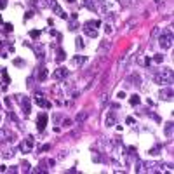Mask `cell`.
<instances>
[{
	"label": "cell",
	"mask_w": 174,
	"mask_h": 174,
	"mask_svg": "<svg viewBox=\"0 0 174 174\" xmlns=\"http://www.w3.org/2000/svg\"><path fill=\"white\" fill-rule=\"evenodd\" d=\"M153 82L159 84V85H169L172 84V71L171 68H164V70H159L153 73Z\"/></svg>",
	"instance_id": "1"
},
{
	"label": "cell",
	"mask_w": 174,
	"mask_h": 174,
	"mask_svg": "<svg viewBox=\"0 0 174 174\" xmlns=\"http://www.w3.org/2000/svg\"><path fill=\"white\" fill-rule=\"evenodd\" d=\"M101 23L99 21H87V23H84V33L90 37V38H96L97 37V30L96 28L99 26Z\"/></svg>",
	"instance_id": "2"
},
{
	"label": "cell",
	"mask_w": 174,
	"mask_h": 174,
	"mask_svg": "<svg viewBox=\"0 0 174 174\" xmlns=\"http://www.w3.org/2000/svg\"><path fill=\"white\" fill-rule=\"evenodd\" d=\"M159 44H160V47L162 49H169L171 45H172V30H164V33L160 35V38H159Z\"/></svg>",
	"instance_id": "3"
},
{
	"label": "cell",
	"mask_w": 174,
	"mask_h": 174,
	"mask_svg": "<svg viewBox=\"0 0 174 174\" xmlns=\"http://www.w3.org/2000/svg\"><path fill=\"white\" fill-rule=\"evenodd\" d=\"M14 139H16V134L11 129H7V127L0 129V143H12Z\"/></svg>",
	"instance_id": "4"
},
{
	"label": "cell",
	"mask_w": 174,
	"mask_h": 174,
	"mask_svg": "<svg viewBox=\"0 0 174 174\" xmlns=\"http://www.w3.org/2000/svg\"><path fill=\"white\" fill-rule=\"evenodd\" d=\"M33 145H35V139H33V136H28L23 143L19 145V150L23 153H30L31 150H33Z\"/></svg>",
	"instance_id": "5"
},
{
	"label": "cell",
	"mask_w": 174,
	"mask_h": 174,
	"mask_svg": "<svg viewBox=\"0 0 174 174\" xmlns=\"http://www.w3.org/2000/svg\"><path fill=\"white\" fill-rule=\"evenodd\" d=\"M45 125H47V113H40V115H38V118H37V131L44 132Z\"/></svg>",
	"instance_id": "6"
},
{
	"label": "cell",
	"mask_w": 174,
	"mask_h": 174,
	"mask_svg": "<svg viewBox=\"0 0 174 174\" xmlns=\"http://www.w3.org/2000/svg\"><path fill=\"white\" fill-rule=\"evenodd\" d=\"M49 5L52 7V11H54V14H57L59 18H66V12L61 9V5L56 2V0H49Z\"/></svg>",
	"instance_id": "7"
},
{
	"label": "cell",
	"mask_w": 174,
	"mask_h": 174,
	"mask_svg": "<svg viewBox=\"0 0 174 174\" xmlns=\"http://www.w3.org/2000/svg\"><path fill=\"white\" fill-rule=\"evenodd\" d=\"M35 103L38 104V106H42V108H51V106H52L49 101L44 99V94H42V92H37V94H35Z\"/></svg>",
	"instance_id": "8"
},
{
	"label": "cell",
	"mask_w": 174,
	"mask_h": 174,
	"mask_svg": "<svg viewBox=\"0 0 174 174\" xmlns=\"http://www.w3.org/2000/svg\"><path fill=\"white\" fill-rule=\"evenodd\" d=\"M66 75H68V70L66 68H57L52 71V77H54L56 80H61V78H66Z\"/></svg>",
	"instance_id": "9"
},
{
	"label": "cell",
	"mask_w": 174,
	"mask_h": 174,
	"mask_svg": "<svg viewBox=\"0 0 174 174\" xmlns=\"http://www.w3.org/2000/svg\"><path fill=\"white\" fill-rule=\"evenodd\" d=\"M99 2H101V0H84V5L87 7L89 11H97Z\"/></svg>",
	"instance_id": "10"
},
{
	"label": "cell",
	"mask_w": 174,
	"mask_h": 174,
	"mask_svg": "<svg viewBox=\"0 0 174 174\" xmlns=\"http://www.w3.org/2000/svg\"><path fill=\"white\" fill-rule=\"evenodd\" d=\"M159 97L162 99V101H164V99H166V101H171V99H172V90H171V89L160 90V92H159Z\"/></svg>",
	"instance_id": "11"
},
{
	"label": "cell",
	"mask_w": 174,
	"mask_h": 174,
	"mask_svg": "<svg viewBox=\"0 0 174 174\" xmlns=\"http://www.w3.org/2000/svg\"><path fill=\"white\" fill-rule=\"evenodd\" d=\"M21 108H23V113H25V115H30L31 108H30V99H28V97H25V99L21 101Z\"/></svg>",
	"instance_id": "12"
},
{
	"label": "cell",
	"mask_w": 174,
	"mask_h": 174,
	"mask_svg": "<svg viewBox=\"0 0 174 174\" xmlns=\"http://www.w3.org/2000/svg\"><path fill=\"white\" fill-rule=\"evenodd\" d=\"M115 120H117L115 111H110V113L106 115V125H108V127H110V125H115Z\"/></svg>",
	"instance_id": "13"
},
{
	"label": "cell",
	"mask_w": 174,
	"mask_h": 174,
	"mask_svg": "<svg viewBox=\"0 0 174 174\" xmlns=\"http://www.w3.org/2000/svg\"><path fill=\"white\" fill-rule=\"evenodd\" d=\"M47 75H49L47 68H40L38 70V73H37V78H38L40 82H44V80H47Z\"/></svg>",
	"instance_id": "14"
},
{
	"label": "cell",
	"mask_w": 174,
	"mask_h": 174,
	"mask_svg": "<svg viewBox=\"0 0 174 174\" xmlns=\"http://www.w3.org/2000/svg\"><path fill=\"white\" fill-rule=\"evenodd\" d=\"M30 2H31V4H33V5L40 7V9H44V7H47V5H49L47 2H44V0H30Z\"/></svg>",
	"instance_id": "15"
},
{
	"label": "cell",
	"mask_w": 174,
	"mask_h": 174,
	"mask_svg": "<svg viewBox=\"0 0 174 174\" xmlns=\"http://www.w3.org/2000/svg\"><path fill=\"white\" fill-rule=\"evenodd\" d=\"M164 132H166L167 138H171V136H172V122H167V124H166V131H164Z\"/></svg>",
	"instance_id": "16"
},
{
	"label": "cell",
	"mask_w": 174,
	"mask_h": 174,
	"mask_svg": "<svg viewBox=\"0 0 174 174\" xmlns=\"http://www.w3.org/2000/svg\"><path fill=\"white\" fill-rule=\"evenodd\" d=\"M129 103H131L132 106H136V104H139V103H141V99H139V96H138V94H132V96H131V99H129Z\"/></svg>",
	"instance_id": "17"
},
{
	"label": "cell",
	"mask_w": 174,
	"mask_h": 174,
	"mask_svg": "<svg viewBox=\"0 0 174 174\" xmlns=\"http://www.w3.org/2000/svg\"><path fill=\"white\" fill-rule=\"evenodd\" d=\"M64 57H66V52H64L63 49H57V57H56V59H57V61H64Z\"/></svg>",
	"instance_id": "18"
},
{
	"label": "cell",
	"mask_w": 174,
	"mask_h": 174,
	"mask_svg": "<svg viewBox=\"0 0 174 174\" xmlns=\"http://www.w3.org/2000/svg\"><path fill=\"white\" fill-rule=\"evenodd\" d=\"M127 82H136V85H138L139 82H141V78H139V75H136V73H132L131 77H129V80Z\"/></svg>",
	"instance_id": "19"
},
{
	"label": "cell",
	"mask_w": 174,
	"mask_h": 174,
	"mask_svg": "<svg viewBox=\"0 0 174 174\" xmlns=\"http://www.w3.org/2000/svg\"><path fill=\"white\" fill-rule=\"evenodd\" d=\"M106 49H110V42H103V44L99 45V52H104Z\"/></svg>",
	"instance_id": "20"
},
{
	"label": "cell",
	"mask_w": 174,
	"mask_h": 174,
	"mask_svg": "<svg viewBox=\"0 0 174 174\" xmlns=\"http://www.w3.org/2000/svg\"><path fill=\"white\" fill-rule=\"evenodd\" d=\"M84 61H85V57H84V56H77L75 59H73V63H75V64H82Z\"/></svg>",
	"instance_id": "21"
},
{
	"label": "cell",
	"mask_w": 174,
	"mask_h": 174,
	"mask_svg": "<svg viewBox=\"0 0 174 174\" xmlns=\"http://www.w3.org/2000/svg\"><path fill=\"white\" fill-rule=\"evenodd\" d=\"M150 153H152L153 157H157V155H160V146H155V148H152V150H150Z\"/></svg>",
	"instance_id": "22"
},
{
	"label": "cell",
	"mask_w": 174,
	"mask_h": 174,
	"mask_svg": "<svg viewBox=\"0 0 174 174\" xmlns=\"http://www.w3.org/2000/svg\"><path fill=\"white\" fill-rule=\"evenodd\" d=\"M30 37H31V38H37V37H40V30H31V31H30Z\"/></svg>",
	"instance_id": "23"
},
{
	"label": "cell",
	"mask_w": 174,
	"mask_h": 174,
	"mask_svg": "<svg viewBox=\"0 0 174 174\" xmlns=\"http://www.w3.org/2000/svg\"><path fill=\"white\" fill-rule=\"evenodd\" d=\"M153 61H155V63H162V61H164V54H155Z\"/></svg>",
	"instance_id": "24"
},
{
	"label": "cell",
	"mask_w": 174,
	"mask_h": 174,
	"mask_svg": "<svg viewBox=\"0 0 174 174\" xmlns=\"http://www.w3.org/2000/svg\"><path fill=\"white\" fill-rule=\"evenodd\" d=\"M111 31H113V26H111V25H108V23H106V26H104V33H106V35H110Z\"/></svg>",
	"instance_id": "25"
},
{
	"label": "cell",
	"mask_w": 174,
	"mask_h": 174,
	"mask_svg": "<svg viewBox=\"0 0 174 174\" xmlns=\"http://www.w3.org/2000/svg\"><path fill=\"white\" fill-rule=\"evenodd\" d=\"M77 49H84V40H82V38H77Z\"/></svg>",
	"instance_id": "26"
},
{
	"label": "cell",
	"mask_w": 174,
	"mask_h": 174,
	"mask_svg": "<svg viewBox=\"0 0 174 174\" xmlns=\"http://www.w3.org/2000/svg\"><path fill=\"white\" fill-rule=\"evenodd\" d=\"M85 117H87L85 113H78V115H77V120H78V122H84V120H85Z\"/></svg>",
	"instance_id": "27"
},
{
	"label": "cell",
	"mask_w": 174,
	"mask_h": 174,
	"mask_svg": "<svg viewBox=\"0 0 174 174\" xmlns=\"http://www.w3.org/2000/svg\"><path fill=\"white\" fill-rule=\"evenodd\" d=\"M70 125H71V120H70V118H64V120H63V127H70Z\"/></svg>",
	"instance_id": "28"
},
{
	"label": "cell",
	"mask_w": 174,
	"mask_h": 174,
	"mask_svg": "<svg viewBox=\"0 0 174 174\" xmlns=\"http://www.w3.org/2000/svg\"><path fill=\"white\" fill-rule=\"evenodd\" d=\"M5 7H7V0H0V11L5 9Z\"/></svg>",
	"instance_id": "29"
},
{
	"label": "cell",
	"mask_w": 174,
	"mask_h": 174,
	"mask_svg": "<svg viewBox=\"0 0 174 174\" xmlns=\"http://www.w3.org/2000/svg\"><path fill=\"white\" fill-rule=\"evenodd\" d=\"M33 11H28V12H26V16H25V19H30V18H33Z\"/></svg>",
	"instance_id": "30"
},
{
	"label": "cell",
	"mask_w": 174,
	"mask_h": 174,
	"mask_svg": "<svg viewBox=\"0 0 174 174\" xmlns=\"http://www.w3.org/2000/svg\"><path fill=\"white\" fill-rule=\"evenodd\" d=\"M23 169H25V172H28V171H30V164H28V162H23Z\"/></svg>",
	"instance_id": "31"
},
{
	"label": "cell",
	"mask_w": 174,
	"mask_h": 174,
	"mask_svg": "<svg viewBox=\"0 0 174 174\" xmlns=\"http://www.w3.org/2000/svg\"><path fill=\"white\" fill-rule=\"evenodd\" d=\"M4 157H5V159H9V157H14V152H12V150H11V152H5V153H4Z\"/></svg>",
	"instance_id": "32"
},
{
	"label": "cell",
	"mask_w": 174,
	"mask_h": 174,
	"mask_svg": "<svg viewBox=\"0 0 174 174\" xmlns=\"http://www.w3.org/2000/svg\"><path fill=\"white\" fill-rule=\"evenodd\" d=\"M117 97H118V99H122V97H125V92H124V90H120V92L117 94Z\"/></svg>",
	"instance_id": "33"
},
{
	"label": "cell",
	"mask_w": 174,
	"mask_h": 174,
	"mask_svg": "<svg viewBox=\"0 0 174 174\" xmlns=\"http://www.w3.org/2000/svg\"><path fill=\"white\" fill-rule=\"evenodd\" d=\"M125 122H127V124H134V118H132V117H127V120H125Z\"/></svg>",
	"instance_id": "34"
},
{
	"label": "cell",
	"mask_w": 174,
	"mask_h": 174,
	"mask_svg": "<svg viewBox=\"0 0 174 174\" xmlns=\"http://www.w3.org/2000/svg\"><path fill=\"white\" fill-rule=\"evenodd\" d=\"M7 30V31H11V30H12V25H5V26H4Z\"/></svg>",
	"instance_id": "35"
},
{
	"label": "cell",
	"mask_w": 174,
	"mask_h": 174,
	"mask_svg": "<svg viewBox=\"0 0 174 174\" xmlns=\"http://www.w3.org/2000/svg\"><path fill=\"white\" fill-rule=\"evenodd\" d=\"M5 171H7V167H5V166H0V172H5Z\"/></svg>",
	"instance_id": "36"
},
{
	"label": "cell",
	"mask_w": 174,
	"mask_h": 174,
	"mask_svg": "<svg viewBox=\"0 0 174 174\" xmlns=\"http://www.w3.org/2000/svg\"><path fill=\"white\" fill-rule=\"evenodd\" d=\"M155 4H157V5H159V4H162V0H155Z\"/></svg>",
	"instance_id": "37"
},
{
	"label": "cell",
	"mask_w": 174,
	"mask_h": 174,
	"mask_svg": "<svg viewBox=\"0 0 174 174\" xmlns=\"http://www.w3.org/2000/svg\"><path fill=\"white\" fill-rule=\"evenodd\" d=\"M66 2H70V4H73V2H75V0H66Z\"/></svg>",
	"instance_id": "38"
}]
</instances>
